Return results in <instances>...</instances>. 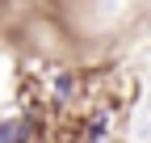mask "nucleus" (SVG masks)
Here are the masks:
<instances>
[{"mask_svg": "<svg viewBox=\"0 0 151 143\" xmlns=\"http://www.w3.org/2000/svg\"><path fill=\"white\" fill-rule=\"evenodd\" d=\"M13 139H17V131H13V126H0V143H13Z\"/></svg>", "mask_w": 151, "mask_h": 143, "instance_id": "nucleus-1", "label": "nucleus"}]
</instances>
